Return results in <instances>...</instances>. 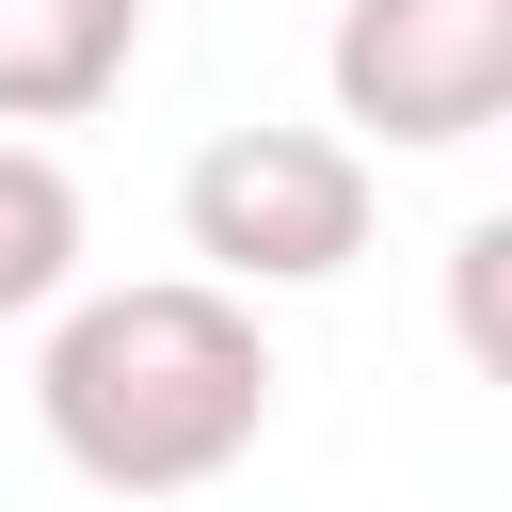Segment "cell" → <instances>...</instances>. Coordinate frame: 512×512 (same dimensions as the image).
<instances>
[{"mask_svg": "<svg viewBox=\"0 0 512 512\" xmlns=\"http://www.w3.org/2000/svg\"><path fill=\"white\" fill-rule=\"evenodd\" d=\"M64 288H80V176L32 128H0V320H32Z\"/></svg>", "mask_w": 512, "mask_h": 512, "instance_id": "obj_5", "label": "cell"}, {"mask_svg": "<svg viewBox=\"0 0 512 512\" xmlns=\"http://www.w3.org/2000/svg\"><path fill=\"white\" fill-rule=\"evenodd\" d=\"M320 80L368 144H480L512 112V0H336Z\"/></svg>", "mask_w": 512, "mask_h": 512, "instance_id": "obj_3", "label": "cell"}, {"mask_svg": "<svg viewBox=\"0 0 512 512\" xmlns=\"http://www.w3.org/2000/svg\"><path fill=\"white\" fill-rule=\"evenodd\" d=\"M176 240L208 288H336L368 256V144L352 128H208L176 176Z\"/></svg>", "mask_w": 512, "mask_h": 512, "instance_id": "obj_2", "label": "cell"}, {"mask_svg": "<svg viewBox=\"0 0 512 512\" xmlns=\"http://www.w3.org/2000/svg\"><path fill=\"white\" fill-rule=\"evenodd\" d=\"M144 64V0H0V128H80Z\"/></svg>", "mask_w": 512, "mask_h": 512, "instance_id": "obj_4", "label": "cell"}, {"mask_svg": "<svg viewBox=\"0 0 512 512\" xmlns=\"http://www.w3.org/2000/svg\"><path fill=\"white\" fill-rule=\"evenodd\" d=\"M32 416L96 496H208L256 432H272V336L240 288L208 272H144V288H64L48 352H32Z\"/></svg>", "mask_w": 512, "mask_h": 512, "instance_id": "obj_1", "label": "cell"}]
</instances>
